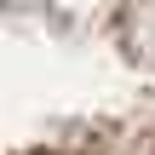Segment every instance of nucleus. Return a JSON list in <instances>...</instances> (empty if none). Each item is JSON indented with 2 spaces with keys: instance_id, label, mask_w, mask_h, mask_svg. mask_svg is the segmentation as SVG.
<instances>
[{
  "instance_id": "nucleus-1",
  "label": "nucleus",
  "mask_w": 155,
  "mask_h": 155,
  "mask_svg": "<svg viewBox=\"0 0 155 155\" xmlns=\"http://www.w3.org/2000/svg\"><path fill=\"white\" fill-rule=\"evenodd\" d=\"M0 155H155V0H0Z\"/></svg>"
}]
</instances>
